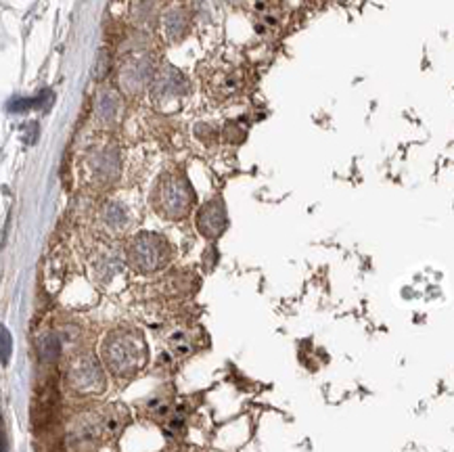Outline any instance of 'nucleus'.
I'll use <instances>...</instances> for the list:
<instances>
[{
  "instance_id": "f257e3e1",
  "label": "nucleus",
  "mask_w": 454,
  "mask_h": 452,
  "mask_svg": "<svg viewBox=\"0 0 454 452\" xmlns=\"http://www.w3.org/2000/svg\"><path fill=\"white\" fill-rule=\"evenodd\" d=\"M195 201V193L186 178L170 174L157 183V189L153 193V206L160 212V216H166L170 220H180L191 212Z\"/></svg>"
},
{
  "instance_id": "f03ea898",
  "label": "nucleus",
  "mask_w": 454,
  "mask_h": 452,
  "mask_svg": "<svg viewBox=\"0 0 454 452\" xmlns=\"http://www.w3.org/2000/svg\"><path fill=\"white\" fill-rule=\"evenodd\" d=\"M103 356L107 367L115 375L124 377L137 373V369L147 361V347H145L137 338H128V335H109L105 341Z\"/></svg>"
},
{
  "instance_id": "7ed1b4c3",
  "label": "nucleus",
  "mask_w": 454,
  "mask_h": 452,
  "mask_svg": "<svg viewBox=\"0 0 454 452\" xmlns=\"http://www.w3.org/2000/svg\"><path fill=\"white\" fill-rule=\"evenodd\" d=\"M128 258L138 272H155L168 262V245L161 237L143 233L132 241Z\"/></svg>"
},
{
  "instance_id": "20e7f679",
  "label": "nucleus",
  "mask_w": 454,
  "mask_h": 452,
  "mask_svg": "<svg viewBox=\"0 0 454 452\" xmlns=\"http://www.w3.org/2000/svg\"><path fill=\"white\" fill-rule=\"evenodd\" d=\"M155 75L157 72H155L151 55H132L120 66L118 80H120L121 90H124L126 95L135 97V95H141L147 86L153 84Z\"/></svg>"
},
{
  "instance_id": "39448f33",
  "label": "nucleus",
  "mask_w": 454,
  "mask_h": 452,
  "mask_svg": "<svg viewBox=\"0 0 454 452\" xmlns=\"http://www.w3.org/2000/svg\"><path fill=\"white\" fill-rule=\"evenodd\" d=\"M186 95L184 75L172 66L161 67L157 72L153 84H151V97L157 105H168V103H178Z\"/></svg>"
},
{
  "instance_id": "423d86ee",
  "label": "nucleus",
  "mask_w": 454,
  "mask_h": 452,
  "mask_svg": "<svg viewBox=\"0 0 454 452\" xmlns=\"http://www.w3.org/2000/svg\"><path fill=\"white\" fill-rule=\"evenodd\" d=\"M197 226H200L201 235L207 237V239H216V237L223 235L226 229V212L223 201H207L200 210Z\"/></svg>"
},
{
  "instance_id": "0eeeda50",
  "label": "nucleus",
  "mask_w": 454,
  "mask_h": 452,
  "mask_svg": "<svg viewBox=\"0 0 454 452\" xmlns=\"http://www.w3.org/2000/svg\"><path fill=\"white\" fill-rule=\"evenodd\" d=\"M161 27L170 43H180L191 27V17L184 7H170L161 15Z\"/></svg>"
},
{
  "instance_id": "6e6552de",
  "label": "nucleus",
  "mask_w": 454,
  "mask_h": 452,
  "mask_svg": "<svg viewBox=\"0 0 454 452\" xmlns=\"http://www.w3.org/2000/svg\"><path fill=\"white\" fill-rule=\"evenodd\" d=\"M120 95L118 90L103 86L95 95V115L101 124H114L120 115Z\"/></svg>"
},
{
  "instance_id": "1a4fd4ad",
  "label": "nucleus",
  "mask_w": 454,
  "mask_h": 452,
  "mask_svg": "<svg viewBox=\"0 0 454 452\" xmlns=\"http://www.w3.org/2000/svg\"><path fill=\"white\" fill-rule=\"evenodd\" d=\"M72 375V384L75 390H95V386H103L101 373H98L97 364L90 358H82L78 364L69 370Z\"/></svg>"
},
{
  "instance_id": "9d476101",
  "label": "nucleus",
  "mask_w": 454,
  "mask_h": 452,
  "mask_svg": "<svg viewBox=\"0 0 454 452\" xmlns=\"http://www.w3.org/2000/svg\"><path fill=\"white\" fill-rule=\"evenodd\" d=\"M92 168H95V174L97 176L105 178V181H112V176L118 174V155H115V151H103V153H98L95 161H92Z\"/></svg>"
},
{
  "instance_id": "9b49d317",
  "label": "nucleus",
  "mask_w": 454,
  "mask_h": 452,
  "mask_svg": "<svg viewBox=\"0 0 454 452\" xmlns=\"http://www.w3.org/2000/svg\"><path fill=\"white\" fill-rule=\"evenodd\" d=\"M157 15H160V9H157L155 0H135V4H132V19L138 26H149Z\"/></svg>"
},
{
  "instance_id": "f8f14e48",
  "label": "nucleus",
  "mask_w": 454,
  "mask_h": 452,
  "mask_svg": "<svg viewBox=\"0 0 454 452\" xmlns=\"http://www.w3.org/2000/svg\"><path fill=\"white\" fill-rule=\"evenodd\" d=\"M38 350L44 362H55L61 356V341L55 335H43L38 339Z\"/></svg>"
},
{
  "instance_id": "ddd939ff",
  "label": "nucleus",
  "mask_w": 454,
  "mask_h": 452,
  "mask_svg": "<svg viewBox=\"0 0 454 452\" xmlns=\"http://www.w3.org/2000/svg\"><path fill=\"white\" fill-rule=\"evenodd\" d=\"M105 220H107V224L112 226V229H121L128 218H126V212L121 210L118 204H109L107 210H105Z\"/></svg>"
},
{
  "instance_id": "4468645a",
  "label": "nucleus",
  "mask_w": 454,
  "mask_h": 452,
  "mask_svg": "<svg viewBox=\"0 0 454 452\" xmlns=\"http://www.w3.org/2000/svg\"><path fill=\"white\" fill-rule=\"evenodd\" d=\"M9 331L7 329H3V362L7 364L9 361V355H11V346H9Z\"/></svg>"
}]
</instances>
